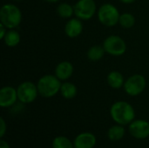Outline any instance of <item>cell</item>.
<instances>
[{
  "mask_svg": "<svg viewBox=\"0 0 149 148\" xmlns=\"http://www.w3.org/2000/svg\"><path fill=\"white\" fill-rule=\"evenodd\" d=\"M6 32H7V31H6V27L1 23V24H0V38H1V39H3V38H4Z\"/></svg>",
  "mask_w": 149,
  "mask_h": 148,
  "instance_id": "obj_23",
  "label": "cell"
},
{
  "mask_svg": "<svg viewBox=\"0 0 149 148\" xmlns=\"http://www.w3.org/2000/svg\"><path fill=\"white\" fill-rule=\"evenodd\" d=\"M17 99V90L11 86H4L0 90V106L1 107L12 106Z\"/></svg>",
  "mask_w": 149,
  "mask_h": 148,
  "instance_id": "obj_10",
  "label": "cell"
},
{
  "mask_svg": "<svg viewBox=\"0 0 149 148\" xmlns=\"http://www.w3.org/2000/svg\"><path fill=\"white\" fill-rule=\"evenodd\" d=\"M82 31H83V24H82L81 21L77 18H72L71 20H69L66 23L65 27V34L69 38L78 37L79 35H80Z\"/></svg>",
  "mask_w": 149,
  "mask_h": 148,
  "instance_id": "obj_12",
  "label": "cell"
},
{
  "mask_svg": "<svg viewBox=\"0 0 149 148\" xmlns=\"http://www.w3.org/2000/svg\"><path fill=\"white\" fill-rule=\"evenodd\" d=\"M146 79L142 75L135 74L127 79L124 84L126 92L130 96H137L141 94L146 88Z\"/></svg>",
  "mask_w": 149,
  "mask_h": 148,
  "instance_id": "obj_7",
  "label": "cell"
},
{
  "mask_svg": "<svg viewBox=\"0 0 149 148\" xmlns=\"http://www.w3.org/2000/svg\"><path fill=\"white\" fill-rule=\"evenodd\" d=\"M45 1H46L48 3H56V2H58L59 0H45Z\"/></svg>",
  "mask_w": 149,
  "mask_h": 148,
  "instance_id": "obj_26",
  "label": "cell"
},
{
  "mask_svg": "<svg viewBox=\"0 0 149 148\" xmlns=\"http://www.w3.org/2000/svg\"><path fill=\"white\" fill-rule=\"evenodd\" d=\"M126 133V130L124 128V126L121 125H116L109 128L107 132V137L112 141H118L120 140Z\"/></svg>",
  "mask_w": 149,
  "mask_h": 148,
  "instance_id": "obj_14",
  "label": "cell"
},
{
  "mask_svg": "<svg viewBox=\"0 0 149 148\" xmlns=\"http://www.w3.org/2000/svg\"><path fill=\"white\" fill-rule=\"evenodd\" d=\"M52 148H74V146L67 137L58 136L52 140Z\"/></svg>",
  "mask_w": 149,
  "mask_h": 148,
  "instance_id": "obj_19",
  "label": "cell"
},
{
  "mask_svg": "<svg viewBox=\"0 0 149 148\" xmlns=\"http://www.w3.org/2000/svg\"><path fill=\"white\" fill-rule=\"evenodd\" d=\"M105 51H105L104 47H102L100 45H94L88 50L87 57L92 61H98L103 58Z\"/></svg>",
  "mask_w": 149,
  "mask_h": 148,
  "instance_id": "obj_18",
  "label": "cell"
},
{
  "mask_svg": "<svg viewBox=\"0 0 149 148\" xmlns=\"http://www.w3.org/2000/svg\"><path fill=\"white\" fill-rule=\"evenodd\" d=\"M120 1L122 3H134L136 0H120Z\"/></svg>",
  "mask_w": 149,
  "mask_h": 148,
  "instance_id": "obj_25",
  "label": "cell"
},
{
  "mask_svg": "<svg viewBox=\"0 0 149 148\" xmlns=\"http://www.w3.org/2000/svg\"><path fill=\"white\" fill-rule=\"evenodd\" d=\"M0 148H10V146L7 141L1 140H0Z\"/></svg>",
  "mask_w": 149,
  "mask_h": 148,
  "instance_id": "obj_24",
  "label": "cell"
},
{
  "mask_svg": "<svg viewBox=\"0 0 149 148\" xmlns=\"http://www.w3.org/2000/svg\"><path fill=\"white\" fill-rule=\"evenodd\" d=\"M119 23L125 29H129L134 25L135 18L131 13H124V14L120 15Z\"/></svg>",
  "mask_w": 149,
  "mask_h": 148,
  "instance_id": "obj_21",
  "label": "cell"
},
{
  "mask_svg": "<svg viewBox=\"0 0 149 148\" xmlns=\"http://www.w3.org/2000/svg\"><path fill=\"white\" fill-rule=\"evenodd\" d=\"M73 72V66L68 61H63L59 63L55 69V75L60 80L68 79Z\"/></svg>",
  "mask_w": 149,
  "mask_h": 148,
  "instance_id": "obj_13",
  "label": "cell"
},
{
  "mask_svg": "<svg viewBox=\"0 0 149 148\" xmlns=\"http://www.w3.org/2000/svg\"><path fill=\"white\" fill-rule=\"evenodd\" d=\"M73 8L77 17L83 20L90 19L96 12V4L93 0H79Z\"/></svg>",
  "mask_w": 149,
  "mask_h": 148,
  "instance_id": "obj_8",
  "label": "cell"
},
{
  "mask_svg": "<svg viewBox=\"0 0 149 148\" xmlns=\"http://www.w3.org/2000/svg\"><path fill=\"white\" fill-rule=\"evenodd\" d=\"M110 115L114 122L121 126H127L132 123L135 118L134 107L126 101L115 102L111 109Z\"/></svg>",
  "mask_w": 149,
  "mask_h": 148,
  "instance_id": "obj_1",
  "label": "cell"
},
{
  "mask_svg": "<svg viewBox=\"0 0 149 148\" xmlns=\"http://www.w3.org/2000/svg\"><path fill=\"white\" fill-rule=\"evenodd\" d=\"M99 20L106 26H113L119 23L120 13L117 8L111 3L103 4L98 11Z\"/></svg>",
  "mask_w": 149,
  "mask_h": 148,
  "instance_id": "obj_4",
  "label": "cell"
},
{
  "mask_svg": "<svg viewBox=\"0 0 149 148\" xmlns=\"http://www.w3.org/2000/svg\"><path fill=\"white\" fill-rule=\"evenodd\" d=\"M96 137L94 134L86 132L79 134L73 141L74 148H93L96 145Z\"/></svg>",
  "mask_w": 149,
  "mask_h": 148,
  "instance_id": "obj_11",
  "label": "cell"
},
{
  "mask_svg": "<svg viewBox=\"0 0 149 148\" xmlns=\"http://www.w3.org/2000/svg\"><path fill=\"white\" fill-rule=\"evenodd\" d=\"M60 93L65 99H72L77 95V87L72 83L65 82L63 85H61Z\"/></svg>",
  "mask_w": 149,
  "mask_h": 148,
  "instance_id": "obj_16",
  "label": "cell"
},
{
  "mask_svg": "<svg viewBox=\"0 0 149 148\" xmlns=\"http://www.w3.org/2000/svg\"><path fill=\"white\" fill-rule=\"evenodd\" d=\"M6 130H7V126H6V123L3 120V118H1L0 119V136L1 138H3L6 133Z\"/></svg>",
  "mask_w": 149,
  "mask_h": 148,
  "instance_id": "obj_22",
  "label": "cell"
},
{
  "mask_svg": "<svg viewBox=\"0 0 149 148\" xmlns=\"http://www.w3.org/2000/svg\"><path fill=\"white\" fill-rule=\"evenodd\" d=\"M60 79L57 76L53 75H45L39 79L37 87L38 93L45 98H51L55 96L58 92H60L61 83Z\"/></svg>",
  "mask_w": 149,
  "mask_h": 148,
  "instance_id": "obj_3",
  "label": "cell"
},
{
  "mask_svg": "<svg viewBox=\"0 0 149 148\" xmlns=\"http://www.w3.org/2000/svg\"><path fill=\"white\" fill-rule=\"evenodd\" d=\"M107 82L108 85L114 88V89H119L121 86L124 85V78L121 73L119 72H112L108 74L107 76Z\"/></svg>",
  "mask_w": 149,
  "mask_h": 148,
  "instance_id": "obj_15",
  "label": "cell"
},
{
  "mask_svg": "<svg viewBox=\"0 0 149 148\" xmlns=\"http://www.w3.org/2000/svg\"><path fill=\"white\" fill-rule=\"evenodd\" d=\"M106 52L113 56H120L126 52L127 44L125 41L119 36L112 35L107 37L103 44Z\"/></svg>",
  "mask_w": 149,
  "mask_h": 148,
  "instance_id": "obj_6",
  "label": "cell"
},
{
  "mask_svg": "<svg viewBox=\"0 0 149 148\" xmlns=\"http://www.w3.org/2000/svg\"><path fill=\"white\" fill-rule=\"evenodd\" d=\"M1 23L8 29H14L18 26L22 20L20 10L14 4L7 3L2 6L0 10Z\"/></svg>",
  "mask_w": 149,
  "mask_h": 148,
  "instance_id": "obj_2",
  "label": "cell"
},
{
  "mask_svg": "<svg viewBox=\"0 0 149 148\" xmlns=\"http://www.w3.org/2000/svg\"><path fill=\"white\" fill-rule=\"evenodd\" d=\"M57 12L59 15V17H61L63 18H68V17H72V14L74 13V8L68 3H63L58 6Z\"/></svg>",
  "mask_w": 149,
  "mask_h": 148,
  "instance_id": "obj_20",
  "label": "cell"
},
{
  "mask_svg": "<svg viewBox=\"0 0 149 148\" xmlns=\"http://www.w3.org/2000/svg\"><path fill=\"white\" fill-rule=\"evenodd\" d=\"M15 1H21V0H15Z\"/></svg>",
  "mask_w": 149,
  "mask_h": 148,
  "instance_id": "obj_27",
  "label": "cell"
},
{
  "mask_svg": "<svg viewBox=\"0 0 149 148\" xmlns=\"http://www.w3.org/2000/svg\"><path fill=\"white\" fill-rule=\"evenodd\" d=\"M130 134L137 140H144L149 136V123L143 120H134L128 127Z\"/></svg>",
  "mask_w": 149,
  "mask_h": 148,
  "instance_id": "obj_9",
  "label": "cell"
},
{
  "mask_svg": "<svg viewBox=\"0 0 149 148\" xmlns=\"http://www.w3.org/2000/svg\"><path fill=\"white\" fill-rule=\"evenodd\" d=\"M17 92V99L21 103L30 104L37 99L38 90L35 84L30 81H25L18 85Z\"/></svg>",
  "mask_w": 149,
  "mask_h": 148,
  "instance_id": "obj_5",
  "label": "cell"
},
{
  "mask_svg": "<svg viewBox=\"0 0 149 148\" xmlns=\"http://www.w3.org/2000/svg\"><path fill=\"white\" fill-rule=\"evenodd\" d=\"M4 43L6 45L10 47H14L17 45L20 42V35L19 33L15 30H10L6 32L4 38H3Z\"/></svg>",
  "mask_w": 149,
  "mask_h": 148,
  "instance_id": "obj_17",
  "label": "cell"
}]
</instances>
